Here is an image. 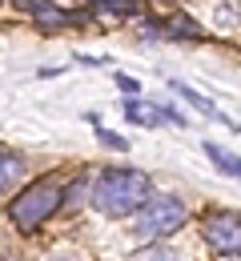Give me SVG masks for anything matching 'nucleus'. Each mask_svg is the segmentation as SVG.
<instances>
[{
  "instance_id": "1",
  "label": "nucleus",
  "mask_w": 241,
  "mask_h": 261,
  "mask_svg": "<svg viewBox=\"0 0 241 261\" xmlns=\"http://www.w3.org/2000/svg\"><path fill=\"white\" fill-rule=\"evenodd\" d=\"M149 197H153V181L141 169H104L93 185V193H89V201L104 217H133Z\"/></svg>"
},
{
  "instance_id": "2",
  "label": "nucleus",
  "mask_w": 241,
  "mask_h": 261,
  "mask_svg": "<svg viewBox=\"0 0 241 261\" xmlns=\"http://www.w3.org/2000/svg\"><path fill=\"white\" fill-rule=\"evenodd\" d=\"M185 221H189V209H185L181 197H173V193H161V197L153 193L137 213H133V229H137L141 237H149V241L177 233Z\"/></svg>"
},
{
  "instance_id": "3",
  "label": "nucleus",
  "mask_w": 241,
  "mask_h": 261,
  "mask_svg": "<svg viewBox=\"0 0 241 261\" xmlns=\"http://www.w3.org/2000/svg\"><path fill=\"white\" fill-rule=\"evenodd\" d=\"M61 185L57 181H36L33 189H24V193L12 201V209H8V217H12V225L20 229H40L57 209H61Z\"/></svg>"
},
{
  "instance_id": "4",
  "label": "nucleus",
  "mask_w": 241,
  "mask_h": 261,
  "mask_svg": "<svg viewBox=\"0 0 241 261\" xmlns=\"http://www.w3.org/2000/svg\"><path fill=\"white\" fill-rule=\"evenodd\" d=\"M205 241L221 257H241V217L237 213H213L205 221Z\"/></svg>"
},
{
  "instance_id": "5",
  "label": "nucleus",
  "mask_w": 241,
  "mask_h": 261,
  "mask_svg": "<svg viewBox=\"0 0 241 261\" xmlns=\"http://www.w3.org/2000/svg\"><path fill=\"white\" fill-rule=\"evenodd\" d=\"M125 117L141 125V129H149V125H161V121H173V125H181V117L169 113V109H161V105H149V100H125Z\"/></svg>"
},
{
  "instance_id": "6",
  "label": "nucleus",
  "mask_w": 241,
  "mask_h": 261,
  "mask_svg": "<svg viewBox=\"0 0 241 261\" xmlns=\"http://www.w3.org/2000/svg\"><path fill=\"white\" fill-rule=\"evenodd\" d=\"M173 89H177V93H181V97L189 100V105H193V109H201V113H205V117H217V121H225V113H221V109H217V105H213V100H205V97H201V93H193V89H189V85H173ZM225 129H233V133H241L237 125H233V121H225Z\"/></svg>"
},
{
  "instance_id": "7",
  "label": "nucleus",
  "mask_w": 241,
  "mask_h": 261,
  "mask_svg": "<svg viewBox=\"0 0 241 261\" xmlns=\"http://www.w3.org/2000/svg\"><path fill=\"white\" fill-rule=\"evenodd\" d=\"M20 173H24V161L16 153H0V189H8L12 181H20Z\"/></svg>"
},
{
  "instance_id": "8",
  "label": "nucleus",
  "mask_w": 241,
  "mask_h": 261,
  "mask_svg": "<svg viewBox=\"0 0 241 261\" xmlns=\"http://www.w3.org/2000/svg\"><path fill=\"white\" fill-rule=\"evenodd\" d=\"M205 153L217 161V169H225V173H233V177H241V157H233V153H225V149H217V145H205Z\"/></svg>"
},
{
  "instance_id": "9",
  "label": "nucleus",
  "mask_w": 241,
  "mask_h": 261,
  "mask_svg": "<svg viewBox=\"0 0 241 261\" xmlns=\"http://www.w3.org/2000/svg\"><path fill=\"white\" fill-rule=\"evenodd\" d=\"M177 253L173 249H165V245H145V249H137L129 261H173Z\"/></svg>"
},
{
  "instance_id": "10",
  "label": "nucleus",
  "mask_w": 241,
  "mask_h": 261,
  "mask_svg": "<svg viewBox=\"0 0 241 261\" xmlns=\"http://www.w3.org/2000/svg\"><path fill=\"white\" fill-rule=\"evenodd\" d=\"M97 137H101L104 145H113V149H125V141H121V137H113L109 129H101V125H97Z\"/></svg>"
},
{
  "instance_id": "11",
  "label": "nucleus",
  "mask_w": 241,
  "mask_h": 261,
  "mask_svg": "<svg viewBox=\"0 0 241 261\" xmlns=\"http://www.w3.org/2000/svg\"><path fill=\"white\" fill-rule=\"evenodd\" d=\"M117 85H121L125 93H133V97H137V93H141V85H137V81H133V76H117Z\"/></svg>"
},
{
  "instance_id": "12",
  "label": "nucleus",
  "mask_w": 241,
  "mask_h": 261,
  "mask_svg": "<svg viewBox=\"0 0 241 261\" xmlns=\"http://www.w3.org/2000/svg\"><path fill=\"white\" fill-rule=\"evenodd\" d=\"M104 8H129V4H133V0H101Z\"/></svg>"
}]
</instances>
